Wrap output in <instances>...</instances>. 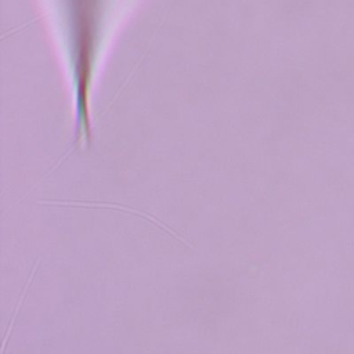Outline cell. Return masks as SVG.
Segmentation results:
<instances>
[{"mask_svg":"<svg viewBox=\"0 0 354 354\" xmlns=\"http://www.w3.org/2000/svg\"><path fill=\"white\" fill-rule=\"evenodd\" d=\"M71 68L75 91V142L91 141L90 86L102 30V0H68Z\"/></svg>","mask_w":354,"mask_h":354,"instance_id":"1","label":"cell"},{"mask_svg":"<svg viewBox=\"0 0 354 354\" xmlns=\"http://www.w3.org/2000/svg\"><path fill=\"white\" fill-rule=\"evenodd\" d=\"M41 205H54V206H84V207H112V209H119V210H124V212H129V213H134L140 217H144V218H148L151 223L159 225L162 230H165L166 232H169L171 236H174L176 239L181 241L184 245H189L185 239H183L180 235L174 234V231L171 228H169L167 225H163L159 220L153 218L152 216L149 214H145V213H141L138 210H134V209H130L127 206H122V205H116V203H100V202H55V201H51V202H41ZM191 246V245H189Z\"/></svg>","mask_w":354,"mask_h":354,"instance_id":"2","label":"cell"},{"mask_svg":"<svg viewBox=\"0 0 354 354\" xmlns=\"http://www.w3.org/2000/svg\"><path fill=\"white\" fill-rule=\"evenodd\" d=\"M39 263H40V259H39V260L35 263L33 268L30 270L29 278H28V281H26V283H25V286H24V292H22V296L18 299V303H17V306H15V308H14V314H12V317H11V319H10V325H8V328H7V330H6V336H4V339H3V348H1V354H4V351H6L7 340H8V336H10V333H11L12 325H14V322H15V318H17V314H18V310H19V306H21V303L24 301V297H25V295H26V292H28V288H29V283H30L32 278L35 277V272H36V270H37V266H39Z\"/></svg>","mask_w":354,"mask_h":354,"instance_id":"3","label":"cell"}]
</instances>
